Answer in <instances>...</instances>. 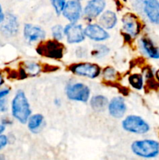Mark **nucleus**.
I'll return each instance as SVG.
<instances>
[{
  "label": "nucleus",
  "instance_id": "f257e3e1",
  "mask_svg": "<svg viewBox=\"0 0 159 160\" xmlns=\"http://www.w3.org/2000/svg\"><path fill=\"white\" fill-rule=\"evenodd\" d=\"M12 116L21 123H26L31 111L29 102L23 91H18L12 102Z\"/></svg>",
  "mask_w": 159,
  "mask_h": 160
},
{
  "label": "nucleus",
  "instance_id": "f03ea898",
  "mask_svg": "<svg viewBox=\"0 0 159 160\" xmlns=\"http://www.w3.org/2000/svg\"><path fill=\"white\" fill-rule=\"evenodd\" d=\"M132 151L137 156L146 159L159 156V142L153 139L136 141L132 143Z\"/></svg>",
  "mask_w": 159,
  "mask_h": 160
},
{
  "label": "nucleus",
  "instance_id": "7ed1b4c3",
  "mask_svg": "<svg viewBox=\"0 0 159 160\" xmlns=\"http://www.w3.org/2000/svg\"><path fill=\"white\" fill-rule=\"evenodd\" d=\"M64 46L57 40L42 42L37 46V52L41 56L51 59H61L63 56Z\"/></svg>",
  "mask_w": 159,
  "mask_h": 160
},
{
  "label": "nucleus",
  "instance_id": "20e7f679",
  "mask_svg": "<svg viewBox=\"0 0 159 160\" xmlns=\"http://www.w3.org/2000/svg\"><path fill=\"white\" fill-rule=\"evenodd\" d=\"M136 4L151 23L159 25V0H137Z\"/></svg>",
  "mask_w": 159,
  "mask_h": 160
},
{
  "label": "nucleus",
  "instance_id": "39448f33",
  "mask_svg": "<svg viewBox=\"0 0 159 160\" xmlns=\"http://www.w3.org/2000/svg\"><path fill=\"white\" fill-rule=\"evenodd\" d=\"M123 128L129 132L143 134L150 131V125L138 116H129L123 121Z\"/></svg>",
  "mask_w": 159,
  "mask_h": 160
},
{
  "label": "nucleus",
  "instance_id": "423d86ee",
  "mask_svg": "<svg viewBox=\"0 0 159 160\" xmlns=\"http://www.w3.org/2000/svg\"><path fill=\"white\" fill-rule=\"evenodd\" d=\"M66 95L71 100L86 102L90 97V89L85 84L76 83L67 87Z\"/></svg>",
  "mask_w": 159,
  "mask_h": 160
},
{
  "label": "nucleus",
  "instance_id": "0eeeda50",
  "mask_svg": "<svg viewBox=\"0 0 159 160\" xmlns=\"http://www.w3.org/2000/svg\"><path fill=\"white\" fill-rule=\"evenodd\" d=\"M70 70L73 73L80 76L87 77V78H96L100 74V67L96 64L84 62V63L74 64L70 67Z\"/></svg>",
  "mask_w": 159,
  "mask_h": 160
},
{
  "label": "nucleus",
  "instance_id": "6e6552de",
  "mask_svg": "<svg viewBox=\"0 0 159 160\" xmlns=\"http://www.w3.org/2000/svg\"><path fill=\"white\" fill-rule=\"evenodd\" d=\"M18 29L19 23L17 17L11 13L5 15L0 27L2 34L6 37H13L18 32Z\"/></svg>",
  "mask_w": 159,
  "mask_h": 160
},
{
  "label": "nucleus",
  "instance_id": "1a4fd4ad",
  "mask_svg": "<svg viewBox=\"0 0 159 160\" xmlns=\"http://www.w3.org/2000/svg\"><path fill=\"white\" fill-rule=\"evenodd\" d=\"M64 34L66 36L67 42L70 44L80 43L85 38L84 30H83L81 25L75 23L67 25L64 29Z\"/></svg>",
  "mask_w": 159,
  "mask_h": 160
},
{
  "label": "nucleus",
  "instance_id": "9d476101",
  "mask_svg": "<svg viewBox=\"0 0 159 160\" xmlns=\"http://www.w3.org/2000/svg\"><path fill=\"white\" fill-rule=\"evenodd\" d=\"M82 8L77 0H70L65 3L62 10L63 16L72 23L77 21L81 16Z\"/></svg>",
  "mask_w": 159,
  "mask_h": 160
},
{
  "label": "nucleus",
  "instance_id": "9b49d317",
  "mask_svg": "<svg viewBox=\"0 0 159 160\" xmlns=\"http://www.w3.org/2000/svg\"><path fill=\"white\" fill-rule=\"evenodd\" d=\"M123 29L129 35L136 37L138 35L141 29V25L137 17L132 14H127L123 18Z\"/></svg>",
  "mask_w": 159,
  "mask_h": 160
},
{
  "label": "nucleus",
  "instance_id": "f8f14e48",
  "mask_svg": "<svg viewBox=\"0 0 159 160\" xmlns=\"http://www.w3.org/2000/svg\"><path fill=\"white\" fill-rule=\"evenodd\" d=\"M104 7V0H90L84 8V16L90 20L96 18L103 12Z\"/></svg>",
  "mask_w": 159,
  "mask_h": 160
},
{
  "label": "nucleus",
  "instance_id": "ddd939ff",
  "mask_svg": "<svg viewBox=\"0 0 159 160\" xmlns=\"http://www.w3.org/2000/svg\"><path fill=\"white\" fill-rule=\"evenodd\" d=\"M23 34H24L26 40L30 43L42 40L45 37V32L43 29L37 26L30 24V23L25 24Z\"/></svg>",
  "mask_w": 159,
  "mask_h": 160
},
{
  "label": "nucleus",
  "instance_id": "4468645a",
  "mask_svg": "<svg viewBox=\"0 0 159 160\" xmlns=\"http://www.w3.org/2000/svg\"><path fill=\"white\" fill-rule=\"evenodd\" d=\"M84 34L89 38L96 42L106 40L109 37L105 30L98 24H89L84 29Z\"/></svg>",
  "mask_w": 159,
  "mask_h": 160
},
{
  "label": "nucleus",
  "instance_id": "2eb2a0df",
  "mask_svg": "<svg viewBox=\"0 0 159 160\" xmlns=\"http://www.w3.org/2000/svg\"><path fill=\"white\" fill-rule=\"evenodd\" d=\"M126 104L121 97H115L108 104L109 113L114 118H121L126 112Z\"/></svg>",
  "mask_w": 159,
  "mask_h": 160
},
{
  "label": "nucleus",
  "instance_id": "dca6fc26",
  "mask_svg": "<svg viewBox=\"0 0 159 160\" xmlns=\"http://www.w3.org/2000/svg\"><path fill=\"white\" fill-rule=\"evenodd\" d=\"M140 45L146 56L153 59L159 60V47L154 45L149 38L143 37L140 39Z\"/></svg>",
  "mask_w": 159,
  "mask_h": 160
},
{
  "label": "nucleus",
  "instance_id": "f3484780",
  "mask_svg": "<svg viewBox=\"0 0 159 160\" xmlns=\"http://www.w3.org/2000/svg\"><path fill=\"white\" fill-rule=\"evenodd\" d=\"M99 23L103 28L112 29L117 23V17L115 12L108 10L103 12L99 20Z\"/></svg>",
  "mask_w": 159,
  "mask_h": 160
},
{
  "label": "nucleus",
  "instance_id": "a211bd4d",
  "mask_svg": "<svg viewBox=\"0 0 159 160\" xmlns=\"http://www.w3.org/2000/svg\"><path fill=\"white\" fill-rule=\"evenodd\" d=\"M90 106L92 109L97 112H102L108 106V99L103 95L94 96L90 100Z\"/></svg>",
  "mask_w": 159,
  "mask_h": 160
},
{
  "label": "nucleus",
  "instance_id": "6ab92c4d",
  "mask_svg": "<svg viewBox=\"0 0 159 160\" xmlns=\"http://www.w3.org/2000/svg\"><path fill=\"white\" fill-rule=\"evenodd\" d=\"M44 122L43 116L41 114H36V115L31 116L28 119V128L32 132H37L41 128Z\"/></svg>",
  "mask_w": 159,
  "mask_h": 160
},
{
  "label": "nucleus",
  "instance_id": "aec40b11",
  "mask_svg": "<svg viewBox=\"0 0 159 160\" xmlns=\"http://www.w3.org/2000/svg\"><path fill=\"white\" fill-rule=\"evenodd\" d=\"M129 82L133 88L141 90L143 87V78L141 74L135 73L129 78Z\"/></svg>",
  "mask_w": 159,
  "mask_h": 160
},
{
  "label": "nucleus",
  "instance_id": "412c9836",
  "mask_svg": "<svg viewBox=\"0 0 159 160\" xmlns=\"http://www.w3.org/2000/svg\"><path fill=\"white\" fill-rule=\"evenodd\" d=\"M23 70L26 75L36 76L41 71V67L38 64L34 63V62H26V64L25 65V69Z\"/></svg>",
  "mask_w": 159,
  "mask_h": 160
},
{
  "label": "nucleus",
  "instance_id": "4be33fe9",
  "mask_svg": "<svg viewBox=\"0 0 159 160\" xmlns=\"http://www.w3.org/2000/svg\"><path fill=\"white\" fill-rule=\"evenodd\" d=\"M108 52L109 49L108 48V47L105 46V45H97L94 46V50L92 51L91 53L94 56L101 58L106 56V55L108 53Z\"/></svg>",
  "mask_w": 159,
  "mask_h": 160
},
{
  "label": "nucleus",
  "instance_id": "5701e85b",
  "mask_svg": "<svg viewBox=\"0 0 159 160\" xmlns=\"http://www.w3.org/2000/svg\"><path fill=\"white\" fill-rule=\"evenodd\" d=\"M51 1L56 13L59 15L62 12L64 6H65V3H66L65 2V0H51Z\"/></svg>",
  "mask_w": 159,
  "mask_h": 160
},
{
  "label": "nucleus",
  "instance_id": "b1692460",
  "mask_svg": "<svg viewBox=\"0 0 159 160\" xmlns=\"http://www.w3.org/2000/svg\"><path fill=\"white\" fill-rule=\"evenodd\" d=\"M62 28L60 25H55L52 28V35L55 40L59 41L62 38Z\"/></svg>",
  "mask_w": 159,
  "mask_h": 160
},
{
  "label": "nucleus",
  "instance_id": "393cba45",
  "mask_svg": "<svg viewBox=\"0 0 159 160\" xmlns=\"http://www.w3.org/2000/svg\"><path fill=\"white\" fill-rule=\"evenodd\" d=\"M103 75H104V78H105L107 80L113 79L115 77V71L114 70L113 68H112V67H107V68L104 70Z\"/></svg>",
  "mask_w": 159,
  "mask_h": 160
},
{
  "label": "nucleus",
  "instance_id": "a878e982",
  "mask_svg": "<svg viewBox=\"0 0 159 160\" xmlns=\"http://www.w3.org/2000/svg\"><path fill=\"white\" fill-rule=\"evenodd\" d=\"M8 143L7 137L5 135H0V150L6 146Z\"/></svg>",
  "mask_w": 159,
  "mask_h": 160
},
{
  "label": "nucleus",
  "instance_id": "bb28decb",
  "mask_svg": "<svg viewBox=\"0 0 159 160\" xmlns=\"http://www.w3.org/2000/svg\"><path fill=\"white\" fill-rule=\"evenodd\" d=\"M7 110V104H6V100L4 98L0 99V112H6Z\"/></svg>",
  "mask_w": 159,
  "mask_h": 160
},
{
  "label": "nucleus",
  "instance_id": "cd10ccee",
  "mask_svg": "<svg viewBox=\"0 0 159 160\" xmlns=\"http://www.w3.org/2000/svg\"><path fill=\"white\" fill-rule=\"evenodd\" d=\"M9 93V89L8 88H4L0 90V99H1V98H3L4 97H6Z\"/></svg>",
  "mask_w": 159,
  "mask_h": 160
},
{
  "label": "nucleus",
  "instance_id": "c85d7f7f",
  "mask_svg": "<svg viewBox=\"0 0 159 160\" xmlns=\"http://www.w3.org/2000/svg\"><path fill=\"white\" fill-rule=\"evenodd\" d=\"M4 17L5 15L2 12V8L1 4H0V23H2V21L3 19H4Z\"/></svg>",
  "mask_w": 159,
  "mask_h": 160
},
{
  "label": "nucleus",
  "instance_id": "c756f323",
  "mask_svg": "<svg viewBox=\"0 0 159 160\" xmlns=\"http://www.w3.org/2000/svg\"><path fill=\"white\" fill-rule=\"evenodd\" d=\"M154 78H155L156 81L159 83V68L157 69L155 71V73H154Z\"/></svg>",
  "mask_w": 159,
  "mask_h": 160
},
{
  "label": "nucleus",
  "instance_id": "7c9ffc66",
  "mask_svg": "<svg viewBox=\"0 0 159 160\" xmlns=\"http://www.w3.org/2000/svg\"><path fill=\"white\" fill-rule=\"evenodd\" d=\"M4 131H5V127L3 126V125L0 124V134H1Z\"/></svg>",
  "mask_w": 159,
  "mask_h": 160
},
{
  "label": "nucleus",
  "instance_id": "2f4dec72",
  "mask_svg": "<svg viewBox=\"0 0 159 160\" xmlns=\"http://www.w3.org/2000/svg\"><path fill=\"white\" fill-rule=\"evenodd\" d=\"M2 84H3V78L2 76L1 73H0V86H1Z\"/></svg>",
  "mask_w": 159,
  "mask_h": 160
}]
</instances>
